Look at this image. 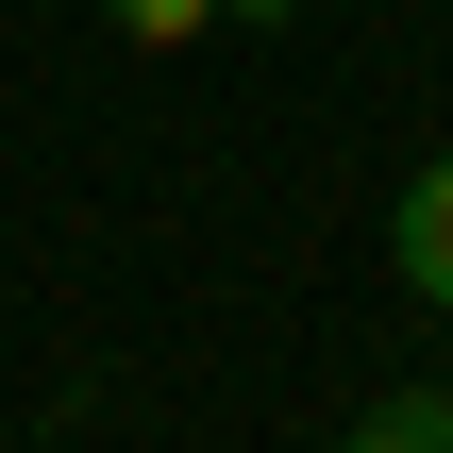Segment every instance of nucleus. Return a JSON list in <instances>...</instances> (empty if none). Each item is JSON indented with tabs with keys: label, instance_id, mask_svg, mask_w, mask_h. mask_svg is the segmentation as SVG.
Wrapping results in <instances>:
<instances>
[{
	"label": "nucleus",
	"instance_id": "nucleus-1",
	"mask_svg": "<svg viewBox=\"0 0 453 453\" xmlns=\"http://www.w3.org/2000/svg\"><path fill=\"white\" fill-rule=\"evenodd\" d=\"M387 252H403V286H420V303L453 319V151L420 168V185H403V219H387Z\"/></svg>",
	"mask_w": 453,
	"mask_h": 453
},
{
	"label": "nucleus",
	"instance_id": "nucleus-2",
	"mask_svg": "<svg viewBox=\"0 0 453 453\" xmlns=\"http://www.w3.org/2000/svg\"><path fill=\"white\" fill-rule=\"evenodd\" d=\"M336 453H453V387H387V403H370Z\"/></svg>",
	"mask_w": 453,
	"mask_h": 453
},
{
	"label": "nucleus",
	"instance_id": "nucleus-3",
	"mask_svg": "<svg viewBox=\"0 0 453 453\" xmlns=\"http://www.w3.org/2000/svg\"><path fill=\"white\" fill-rule=\"evenodd\" d=\"M101 17H118L134 50H185V34H219V0H101Z\"/></svg>",
	"mask_w": 453,
	"mask_h": 453
},
{
	"label": "nucleus",
	"instance_id": "nucleus-4",
	"mask_svg": "<svg viewBox=\"0 0 453 453\" xmlns=\"http://www.w3.org/2000/svg\"><path fill=\"white\" fill-rule=\"evenodd\" d=\"M219 17H252V34H269V17H303V0H219Z\"/></svg>",
	"mask_w": 453,
	"mask_h": 453
}]
</instances>
